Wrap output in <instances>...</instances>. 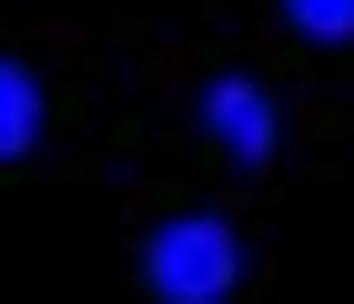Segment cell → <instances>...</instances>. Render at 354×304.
<instances>
[{
  "mask_svg": "<svg viewBox=\"0 0 354 304\" xmlns=\"http://www.w3.org/2000/svg\"><path fill=\"white\" fill-rule=\"evenodd\" d=\"M273 10H283V30H294V41H354V0H273Z\"/></svg>",
  "mask_w": 354,
  "mask_h": 304,
  "instance_id": "obj_4",
  "label": "cell"
},
{
  "mask_svg": "<svg viewBox=\"0 0 354 304\" xmlns=\"http://www.w3.org/2000/svg\"><path fill=\"white\" fill-rule=\"evenodd\" d=\"M41 122H51V102H41V71L0 51V163L41 152Z\"/></svg>",
  "mask_w": 354,
  "mask_h": 304,
  "instance_id": "obj_3",
  "label": "cell"
},
{
  "mask_svg": "<svg viewBox=\"0 0 354 304\" xmlns=\"http://www.w3.org/2000/svg\"><path fill=\"white\" fill-rule=\"evenodd\" d=\"M203 132H213L243 172H263L273 152H283V111H273V91L253 82V71H213V82H203Z\"/></svg>",
  "mask_w": 354,
  "mask_h": 304,
  "instance_id": "obj_2",
  "label": "cell"
},
{
  "mask_svg": "<svg viewBox=\"0 0 354 304\" xmlns=\"http://www.w3.org/2000/svg\"><path fill=\"white\" fill-rule=\"evenodd\" d=\"M142 294L152 304H233L243 294V223L233 213H172L142 244Z\"/></svg>",
  "mask_w": 354,
  "mask_h": 304,
  "instance_id": "obj_1",
  "label": "cell"
}]
</instances>
